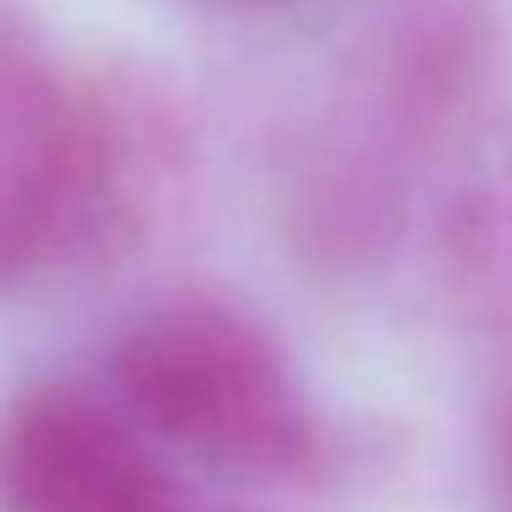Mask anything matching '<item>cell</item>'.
Wrapping results in <instances>:
<instances>
[{"instance_id":"8992f818","label":"cell","mask_w":512,"mask_h":512,"mask_svg":"<svg viewBox=\"0 0 512 512\" xmlns=\"http://www.w3.org/2000/svg\"><path fill=\"white\" fill-rule=\"evenodd\" d=\"M199 6H232V12H243V6H287V0H199Z\"/></svg>"},{"instance_id":"277c9868","label":"cell","mask_w":512,"mask_h":512,"mask_svg":"<svg viewBox=\"0 0 512 512\" xmlns=\"http://www.w3.org/2000/svg\"><path fill=\"white\" fill-rule=\"evenodd\" d=\"M424 265L446 320L512 336V133H474L441 166Z\"/></svg>"},{"instance_id":"3957f363","label":"cell","mask_w":512,"mask_h":512,"mask_svg":"<svg viewBox=\"0 0 512 512\" xmlns=\"http://www.w3.org/2000/svg\"><path fill=\"white\" fill-rule=\"evenodd\" d=\"M204 485L111 391L50 380L0 419V512H199Z\"/></svg>"},{"instance_id":"5b68a950","label":"cell","mask_w":512,"mask_h":512,"mask_svg":"<svg viewBox=\"0 0 512 512\" xmlns=\"http://www.w3.org/2000/svg\"><path fill=\"white\" fill-rule=\"evenodd\" d=\"M490 479L501 512H512V391L496 402V424H490Z\"/></svg>"},{"instance_id":"7a4b0ae2","label":"cell","mask_w":512,"mask_h":512,"mask_svg":"<svg viewBox=\"0 0 512 512\" xmlns=\"http://www.w3.org/2000/svg\"><path fill=\"white\" fill-rule=\"evenodd\" d=\"M138 138L0 0V292L111 243L138 210Z\"/></svg>"},{"instance_id":"6da1fadb","label":"cell","mask_w":512,"mask_h":512,"mask_svg":"<svg viewBox=\"0 0 512 512\" xmlns=\"http://www.w3.org/2000/svg\"><path fill=\"white\" fill-rule=\"evenodd\" d=\"M105 391L166 457L226 490L309 485L331 457L298 358L226 298L177 292L138 309L111 342Z\"/></svg>"}]
</instances>
